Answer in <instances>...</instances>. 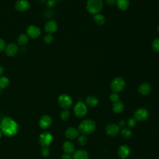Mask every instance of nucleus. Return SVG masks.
<instances>
[{"instance_id": "1", "label": "nucleus", "mask_w": 159, "mask_h": 159, "mask_svg": "<svg viewBox=\"0 0 159 159\" xmlns=\"http://www.w3.org/2000/svg\"><path fill=\"white\" fill-rule=\"evenodd\" d=\"M0 129L6 136L12 137L18 134L19 131V126L12 118L6 117L2 122Z\"/></svg>"}, {"instance_id": "2", "label": "nucleus", "mask_w": 159, "mask_h": 159, "mask_svg": "<svg viewBox=\"0 0 159 159\" xmlns=\"http://www.w3.org/2000/svg\"><path fill=\"white\" fill-rule=\"evenodd\" d=\"M96 124L92 119H88L81 122L78 126V130L82 134L88 135L93 133L96 129Z\"/></svg>"}, {"instance_id": "3", "label": "nucleus", "mask_w": 159, "mask_h": 159, "mask_svg": "<svg viewBox=\"0 0 159 159\" xmlns=\"http://www.w3.org/2000/svg\"><path fill=\"white\" fill-rule=\"evenodd\" d=\"M103 7L102 0H88L87 4V9L89 13L95 15L102 10Z\"/></svg>"}, {"instance_id": "4", "label": "nucleus", "mask_w": 159, "mask_h": 159, "mask_svg": "<svg viewBox=\"0 0 159 159\" xmlns=\"http://www.w3.org/2000/svg\"><path fill=\"white\" fill-rule=\"evenodd\" d=\"M126 87V82L121 77H117L114 78L110 85L112 91L114 93L121 92Z\"/></svg>"}, {"instance_id": "5", "label": "nucleus", "mask_w": 159, "mask_h": 159, "mask_svg": "<svg viewBox=\"0 0 159 159\" xmlns=\"http://www.w3.org/2000/svg\"><path fill=\"white\" fill-rule=\"evenodd\" d=\"M88 109L85 103L82 101H79L75 105L74 112L78 117H84L87 114Z\"/></svg>"}, {"instance_id": "6", "label": "nucleus", "mask_w": 159, "mask_h": 159, "mask_svg": "<svg viewBox=\"0 0 159 159\" xmlns=\"http://www.w3.org/2000/svg\"><path fill=\"white\" fill-rule=\"evenodd\" d=\"M53 141L52 135L49 132H44L39 136V142L43 147H47L51 145Z\"/></svg>"}, {"instance_id": "7", "label": "nucleus", "mask_w": 159, "mask_h": 159, "mask_svg": "<svg viewBox=\"0 0 159 159\" xmlns=\"http://www.w3.org/2000/svg\"><path fill=\"white\" fill-rule=\"evenodd\" d=\"M59 104L62 108L65 109H68L72 105V100L71 98L66 94L61 95L59 97Z\"/></svg>"}, {"instance_id": "8", "label": "nucleus", "mask_w": 159, "mask_h": 159, "mask_svg": "<svg viewBox=\"0 0 159 159\" xmlns=\"http://www.w3.org/2000/svg\"><path fill=\"white\" fill-rule=\"evenodd\" d=\"M149 116V111L145 108H139L134 112V118L137 121H144L147 119Z\"/></svg>"}, {"instance_id": "9", "label": "nucleus", "mask_w": 159, "mask_h": 159, "mask_svg": "<svg viewBox=\"0 0 159 159\" xmlns=\"http://www.w3.org/2000/svg\"><path fill=\"white\" fill-rule=\"evenodd\" d=\"M120 131L119 127L118 125L116 124H109L107 125L105 129V131L107 135L111 136V137H114L118 134Z\"/></svg>"}, {"instance_id": "10", "label": "nucleus", "mask_w": 159, "mask_h": 159, "mask_svg": "<svg viewBox=\"0 0 159 159\" xmlns=\"http://www.w3.org/2000/svg\"><path fill=\"white\" fill-rule=\"evenodd\" d=\"M52 123V120L51 117L47 115L43 116L39 120V126L43 129H47L49 128Z\"/></svg>"}, {"instance_id": "11", "label": "nucleus", "mask_w": 159, "mask_h": 159, "mask_svg": "<svg viewBox=\"0 0 159 159\" xmlns=\"http://www.w3.org/2000/svg\"><path fill=\"white\" fill-rule=\"evenodd\" d=\"M131 153V149L127 145H123L119 147L117 150V154L119 157L124 159L129 157Z\"/></svg>"}, {"instance_id": "12", "label": "nucleus", "mask_w": 159, "mask_h": 159, "mask_svg": "<svg viewBox=\"0 0 159 159\" xmlns=\"http://www.w3.org/2000/svg\"><path fill=\"white\" fill-rule=\"evenodd\" d=\"M27 33L30 37L36 39L41 35V29L37 26H30L27 29Z\"/></svg>"}, {"instance_id": "13", "label": "nucleus", "mask_w": 159, "mask_h": 159, "mask_svg": "<svg viewBox=\"0 0 159 159\" xmlns=\"http://www.w3.org/2000/svg\"><path fill=\"white\" fill-rule=\"evenodd\" d=\"M30 4L27 0H19L16 3V9L20 12H25L29 10Z\"/></svg>"}, {"instance_id": "14", "label": "nucleus", "mask_w": 159, "mask_h": 159, "mask_svg": "<svg viewBox=\"0 0 159 159\" xmlns=\"http://www.w3.org/2000/svg\"><path fill=\"white\" fill-rule=\"evenodd\" d=\"M18 51V47L17 45L14 43L9 44L5 49L6 54L9 57L14 56L17 54Z\"/></svg>"}, {"instance_id": "15", "label": "nucleus", "mask_w": 159, "mask_h": 159, "mask_svg": "<svg viewBox=\"0 0 159 159\" xmlns=\"http://www.w3.org/2000/svg\"><path fill=\"white\" fill-rule=\"evenodd\" d=\"M57 24L54 21H49L45 25V30L49 34L55 32L57 30Z\"/></svg>"}, {"instance_id": "16", "label": "nucleus", "mask_w": 159, "mask_h": 159, "mask_svg": "<svg viewBox=\"0 0 159 159\" xmlns=\"http://www.w3.org/2000/svg\"><path fill=\"white\" fill-rule=\"evenodd\" d=\"M65 134L69 139H74L79 136V131L74 128H69L66 130Z\"/></svg>"}, {"instance_id": "17", "label": "nucleus", "mask_w": 159, "mask_h": 159, "mask_svg": "<svg viewBox=\"0 0 159 159\" xmlns=\"http://www.w3.org/2000/svg\"><path fill=\"white\" fill-rule=\"evenodd\" d=\"M73 159H88V153L84 150H78L73 153Z\"/></svg>"}, {"instance_id": "18", "label": "nucleus", "mask_w": 159, "mask_h": 159, "mask_svg": "<svg viewBox=\"0 0 159 159\" xmlns=\"http://www.w3.org/2000/svg\"><path fill=\"white\" fill-rule=\"evenodd\" d=\"M150 90H151L150 85L147 83H144L141 85L139 87V92L142 95H149L150 92Z\"/></svg>"}, {"instance_id": "19", "label": "nucleus", "mask_w": 159, "mask_h": 159, "mask_svg": "<svg viewBox=\"0 0 159 159\" xmlns=\"http://www.w3.org/2000/svg\"><path fill=\"white\" fill-rule=\"evenodd\" d=\"M63 150L66 153L70 154L75 151V146L72 142L67 141L63 144Z\"/></svg>"}, {"instance_id": "20", "label": "nucleus", "mask_w": 159, "mask_h": 159, "mask_svg": "<svg viewBox=\"0 0 159 159\" xmlns=\"http://www.w3.org/2000/svg\"><path fill=\"white\" fill-rule=\"evenodd\" d=\"M124 109V105L121 101H117L113 104L112 111L117 114L121 113Z\"/></svg>"}, {"instance_id": "21", "label": "nucleus", "mask_w": 159, "mask_h": 159, "mask_svg": "<svg viewBox=\"0 0 159 159\" xmlns=\"http://www.w3.org/2000/svg\"><path fill=\"white\" fill-rule=\"evenodd\" d=\"M116 5L119 10L125 11L129 7V0H117Z\"/></svg>"}, {"instance_id": "22", "label": "nucleus", "mask_w": 159, "mask_h": 159, "mask_svg": "<svg viewBox=\"0 0 159 159\" xmlns=\"http://www.w3.org/2000/svg\"><path fill=\"white\" fill-rule=\"evenodd\" d=\"M86 104L90 106V107H94L96 106L98 104V100L97 99V98H96L95 96H88L87 99H86Z\"/></svg>"}, {"instance_id": "23", "label": "nucleus", "mask_w": 159, "mask_h": 159, "mask_svg": "<svg viewBox=\"0 0 159 159\" xmlns=\"http://www.w3.org/2000/svg\"><path fill=\"white\" fill-rule=\"evenodd\" d=\"M28 41H29V37L26 34H21L18 38V44L21 46L26 45Z\"/></svg>"}, {"instance_id": "24", "label": "nucleus", "mask_w": 159, "mask_h": 159, "mask_svg": "<svg viewBox=\"0 0 159 159\" xmlns=\"http://www.w3.org/2000/svg\"><path fill=\"white\" fill-rule=\"evenodd\" d=\"M95 21L98 25L101 26L105 23L106 19L103 15L100 14H97L95 16Z\"/></svg>"}, {"instance_id": "25", "label": "nucleus", "mask_w": 159, "mask_h": 159, "mask_svg": "<svg viewBox=\"0 0 159 159\" xmlns=\"http://www.w3.org/2000/svg\"><path fill=\"white\" fill-rule=\"evenodd\" d=\"M10 83L9 79L6 76L0 77V88L3 89L6 88Z\"/></svg>"}, {"instance_id": "26", "label": "nucleus", "mask_w": 159, "mask_h": 159, "mask_svg": "<svg viewBox=\"0 0 159 159\" xmlns=\"http://www.w3.org/2000/svg\"><path fill=\"white\" fill-rule=\"evenodd\" d=\"M78 142L79 144L82 146L85 145L88 142V139H87L86 135L82 134L80 136L78 139Z\"/></svg>"}, {"instance_id": "27", "label": "nucleus", "mask_w": 159, "mask_h": 159, "mask_svg": "<svg viewBox=\"0 0 159 159\" xmlns=\"http://www.w3.org/2000/svg\"><path fill=\"white\" fill-rule=\"evenodd\" d=\"M121 133V135L124 138H126V139L127 138H129L130 137H131L132 136V131L129 129H128V128L123 129Z\"/></svg>"}, {"instance_id": "28", "label": "nucleus", "mask_w": 159, "mask_h": 159, "mask_svg": "<svg viewBox=\"0 0 159 159\" xmlns=\"http://www.w3.org/2000/svg\"><path fill=\"white\" fill-rule=\"evenodd\" d=\"M60 117H61V119L63 121L68 120V119L70 117V112L68 111V109H65L64 111H63L61 112Z\"/></svg>"}, {"instance_id": "29", "label": "nucleus", "mask_w": 159, "mask_h": 159, "mask_svg": "<svg viewBox=\"0 0 159 159\" xmlns=\"http://www.w3.org/2000/svg\"><path fill=\"white\" fill-rule=\"evenodd\" d=\"M152 47L153 50L156 52H159V39H156L152 43Z\"/></svg>"}, {"instance_id": "30", "label": "nucleus", "mask_w": 159, "mask_h": 159, "mask_svg": "<svg viewBox=\"0 0 159 159\" xmlns=\"http://www.w3.org/2000/svg\"><path fill=\"white\" fill-rule=\"evenodd\" d=\"M109 98H110V100H111L112 103H114L119 101V95H117V93L112 92V93L110 95Z\"/></svg>"}, {"instance_id": "31", "label": "nucleus", "mask_w": 159, "mask_h": 159, "mask_svg": "<svg viewBox=\"0 0 159 159\" xmlns=\"http://www.w3.org/2000/svg\"><path fill=\"white\" fill-rule=\"evenodd\" d=\"M53 41V37L51 34L46 35L44 37V41L46 44H51Z\"/></svg>"}, {"instance_id": "32", "label": "nucleus", "mask_w": 159, "mask_h": 159, "mask_svg": "<svg viewBox=\"0 0 159 159\" xmlns=\"http://www.w3.org/2000/svg\"><path fill=\"white\" fill-rule=\"evenodd\" d=\"M128 126L131 128H134L137 124V120L135 118H130L128 121Z\"/></svg>"}, {"instance_id": "33", "label": "nucleus", "mask_w": 159, "mask_h": 159, "mask_svg": "<svg viewBox=\"0 0 159 159\" xmlns=\"http://www.w3.org/2000/svg\"><path fill=\"white\" fill-rule=\"evenodd\" d=\"M6 47V43L4 41V40L0 39V52H2L4 50H5Z\"/></svg>"}, {"instance_id": "34", "label": "nucleus", "mask_w": 159, "mask_h": 159, "mask_svg": "<svg viewBox=\"0 0 159 159\" xmlns=\"http://www.w3.org/2000/svg\"><path fill=\"white\" fill-rule=\"evenodd\" d=\"M41 153H42V155H43L44 157H47V156H49V154H50V150H49V149H48V147H43V148L42 149Z\"/></svg>"}, {"instance_id": "35", "label": "nucleus", "mask_w": 159, "mask_h": 159, "mask_svg": "<svg viewBox=\"0 0 159 159\" xmlns=\"http://www.w3.org/2000/svg\"><path fill=\"white\" fill-rule=\"evenodd\" d=\"M61 159H73L72 157L70 155V154L68 153H64L62 156Z\"/></svg>"}, {"instance_id": "36", "label": "nucleus", "mask_w": 159, "mask_h": 159, "mask_svg": "<svg viewBox=\"0 0 159 159\" xmlns=\"http://www.w3.org/2000/svg\"><path fill=\"white\" fill-rule=\"evenodd\" d=\"M55 0H50V1H49L48 3H47V5L49 7H51V8H52L55 6Z\"/></svg>"}, {"instance_id": "37", "label": "nucleus", "mask_w": 159, "mask_h": 159, "mask_svg": "<svg viewBox=\"0 0 159 159\" xmlns=\"http://www.w3.org/2000/svg\"><path fill=\"white\" fill-rule=\"evenodd\" d=\"M106 1L108 4L111 5H113L115 3H116V2H117V0H106Z\"/></svg>"}, {"instance_id": "38", "label": "nucleus", "mask_w": 159, "mask_h": 159, "mask_svg": "<svg viewBox=\"0 0 159 159\" xmlns=\"http://www.w3.org/2000/svg\"><path fill=\"white\" fill-rule=\"evenodd\" d=\"M124 125H125V122L123 120L121 121L119 123V127H122V126H124Z\"/></svg>"}, {"instance_id": "39", "label": "nucleus", "mask_w": 159, "mask_h": 159, "mask_svg": "<svg viewBox=\"0 0 159 159\" xmlns=\"http://www.w3.org/2000/svg\"><path fill=\"white\" fill-rule=\"evenodd\" d=\"M4 71V69L2 65H0V75H2Z\"/></svg>"}, {"instance_id": "40", "label": "nucleus", "mask_w": 159, "mask_h": 159, "mask_svg": "<svg viewBox=\"0 0 159 159\" xmlns=\"http://www.w3.org/2000/svg\"><path fill=\"white\" fill-rule=\"evenodd\" d=\"M1 137H2V132L0 131V139H1Z\"/></svg>"}, {"instance_id": "41", "label": "nucleus", "mask_w": 159, "mask_h": 159, "mask_svg": "<svg viewBox=\"0 0 159 159\" xmlns=\"http://www.w3.org/2000/svg\"><path fill=\"white\" fill-rule=\"evenodd\" d=\"M157 31H158V32H159V26H158V28H157Z\"/></svg>"}, {"instance_id": "42", "label": "nucleus", "mask_w": 159, "mask_h": 159, "mask_svg": "<svg viewBox=\"0 0 159 159\" xmlns=\"http://www.w3.org/2000/svg\"><path fill=\"white\" fill-rule=\"evenodd\" d=\"M1 90H2V89H1V88H0V93H1Z\"/></svg>"}]
</instances>
